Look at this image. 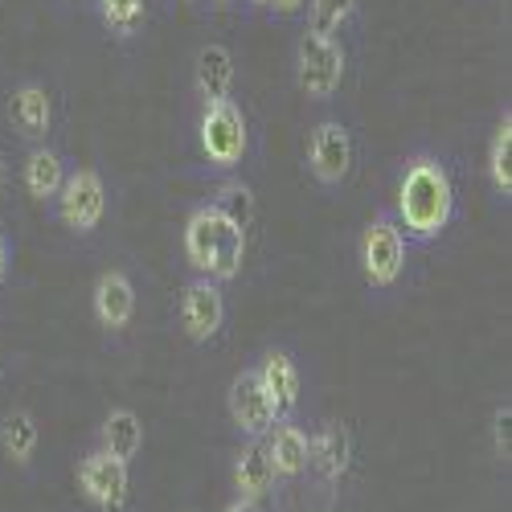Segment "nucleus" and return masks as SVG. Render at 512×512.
Masks as SVG:
<instances>
[{"label":"nucleus","mask_w":512,"mask_h":512,"mask_svg":"<svg viewBox=\"0 0 512 512\" xmlns=\"http://www.w3.org/2000/svg\"><path fill=\"white\" fill-rule=\"evenodd\" d=\"M254 373H259V386L275 410V422H287V418H300V406H304V369L287 349H267L259 361H250Z\"/></svg>","instance_id":"nucleus-10"},{"label":"nucleus","mask_w":512,"mask_h":512,"mask_svg":"<svg viewBox=\"0 0 512 512\" xmlns=\"http://www.w3.org/2000/svg\"><path fill=\"white\" fill-rule=\"evenodd\" d=\"M349 74V54L340 37H324L304 29L295 41V87L308 103H332L345 87Z\"/></svg>","instance_id":"nucleus-5"},{"label":"nucleus","mask_w":512,"mask_h":512,"mask_svg":"<svg viewBox=\"0 0 512 512\" xmlns=\"http://www.w3.org/2000/svg\"><path fill=\"white\" fill-rule=\"evenodd\" d=\"M246 5H254V9H267V0H246Z\"/></svg>","instance_id":"nucleus-31"},{"label":"nucleus","mask_w":512,"mask_h":512,"mask_svg":"<svg viewBox=\"0 0 512 512\" xmlns=\"http://www.w3.org/2000/svg\"><path fill=\"white\" fill-rule=\"evenodd\" d=\"M263 451L275 472V484H295L312 472V439H308V426H300V418L275 422L263 439Z\"/></svg>","instance_id":"nucleus-14"},{"label":"nucleus","mask_w":512,"mask_h":512,"mask_svg":"<svg viewBox=\"0 0 512 512\" xmlns=\"http://www.w3.org/2000/svg\"><path fill=\"white\" fill-rule=\"evenodd\" d=\"M390 213L398 218L410 246L443 242L459 213V185L451 164L439 152H410L398 168Z\"/></svg>","instance_id":"nucleus-1"},{"label":"nucleus","mask_w":512,"mask_h":512,"mask_svg":"<svg viewBox=\"0 0 512 512\" xmlns=\"http://www.w3.org/2000/svg\"><path fill=\"white\" fill-rule=\"evenodd\" d=\"M304 5H308V0H267V9H275L279 17H295Z\"/></svg>","instance_id":"nucleus-26"},{"label":"nucleus","mask_w":512,"mask_h":512,"mask_svg":"<svg viewBox=\"0 0 512 512\" xmlns=\"http://www.w3.org/2000/svg\"><path fill=\"white\" fill-rule=\"evenodd\" d=\"M209 5H213V9H234L238 0H209Z\"/></svg>","instance_id":"nucleus-30"},{"label":"nucleus","mask_w":512,"mask_h":512,"mask_svg":"<svg viewBox=\"0 0 512 512\" xmlns=\"http://www.w3.org/2000/svg\"><path fill=\"white\" fill-rule=\"evenodd\" d=\"M9 127H13V136L25 140V144H46L50 132H54V95L46 82H17V87L9 91Z\"/></svg>","instance_id":"nucleus-13"},{"label":"nucleus","mask_w":512,"mask_h":512,"mask_svg":"<svg viewBox=\"0 0 512 512\" xmlns=\"http://www.w3.org/2000/svg\"><path fill=\"white\" fill-rule=\"evenodd\" d=\"M197 144H201V156H205L213 177L238 173L246 152H250V119H246L242 103L238 99H222V103L201 107Z\"/></svg>","instance_id":"nucleus-4"},{"label":"nucleus","mask_w":512,"mask_h":512,"mask_svg":"<svg viewBox=\"0 0 512 512\" xmlns=\"http://www.w3.org/2000/svg\"><path fill=\"white\" fill-rule=\"evenodd\" d=\"M353 168H357V144H353L349 127L340 119L312 123V132H308V177L320 189L336 193V189L349 185Z\"/></svg>","instance_id":"nucleus-7"},{"label":"nucleus","mask_w":512,"mask_h":512,"mask_svg":"<svg viewBox=\"0 0 512 512\" xmlns=\"http://www.w3.org/2000/svg\"><path fill=\"white\" fill-rule=\"evenodd\" d=\"M177 320L193 345H213V340L226 332V320H230L226 287L205 279V275L185 279V287L177 295Z\"/></svg>","instance_id":"nucleus-9"},{"label":"nucleus","mask_w":512,"mask_h":512,"mask_svg":"<svg viewBox=\"0 0 512 512\" xmlns=\"http://www.w3.org/2000/svg\"><path fill=\"white\" fill-rule=\"evenodd\" d=\"M41 451V422L33 410L13 406L0 414V455H5L13 467H33Z\"/></svg>","instance_id":"nucleus-20"},{"label":"nucleus","mask_w":512,"mask_h":512,"mask_svg":"<svg viewBox=\"0 0 512 512\" xmlns=\"http://www.w3.org/2000/svg\"><path fill=\"white\" fill-rule=\"evenodd\" d=\"M66 173H70V160L46 140V144H29V152L21 156V168H17V181H21L29 201L50 209L58 189H62V181H66Z\"/></svg>","instance_id":"nucleus-16"},{"label":"nucleus","mask_w":512,"mask_h":512,"mask_svg":"<svg viewBox=\"0 0 512 512\" xmlns=\"http://www.w3.org/2000/svg\"><path fill=\"white\" fill-rule=\"evenodd\" d=\"M484 177L492 185V193L500 201H512V115L504 111L496 132L488 140V156H484Z\"/></svg>","instance_id":"nucleus-22"},{"label":"nucleus","mask_w":512,"mask_h":512,"mask_svg":"<svg viewBox=\"0 0 512 512\" xmlns=\"http://www.w3.org/2000/svg\"><path fill=\"white\" fill-rule=\"evenodd\" d=\"M78 496L95 512H127L132 508V467L91 447L78 459Z\"/></svg>","instance_id":"nucleus-8"},{"label":"nucleus","mask_w":512,"mask_h":512,"mask_svg":"<svg viewBox=\"0 0 512 512\" xmlns=\"http://www.w3.org/2000/svg\"><path fill=\"white\" fill-rule=\"evenodd\" d=\"M205 205H213L230 226H238L246 234H250L254 218H259V197H254L250 181H242V173H226V177L213 181L205 193Z\"/></svg>","instance_id":"nucleus-21"},{"label":"nucleus","mask_w":512,"mask_h":512,"mask_svg":"<svg viewBox=\"0 0 512 512\" xmlns=\"http://www.w3.org/2000/svg\"><path fill=\"white\" fill-rule=\"evenodd\" d=\"M54 218L62 230H70L74 238H87L103 226L107 218V181L99 168H74L70 164V173L54 197Z\"/></svg>","instance_id":"nucleus-6"},{"label":"nucleus","mask_w":512,"mask_h":512,"mask_svg":"<svg viewBox=\"0 0 512 512\" xmlns=\"http://www.w3.org/2000/svg\"><path fill=\"white\" fill-rule=\"evenodd\" d=\"M492 459L500 467H508V459H512V402L508 398L496 402V410H492Z\"/></svg>","instance_id":"nucleus-25"},{"label":"nucleus","mask_w":512,"mask_h":512,"mask_svg":"<svg viewBox=\"0 0 512 512\" xmlns=\"http://www.w3.org/2000/svg\"><path fill=\"white\" fill-rule=\"evenodd\" d=\"M95 447L132 467L144 455V418L132 406H111L95 431Z\"/></svg>","instance_id":"nucleus-18"},{"label":"nucleus","mask_w":512,"mask_h":512,"mask_svg":"<svg viewBox=\"0 0 512 512\" xmlns=\"http://www.w3.org/2000/svg\"><path fill=\"white\" fill-rule=\"evenodd\" d=\"M0 173H5V168H0Z\"/></svg>","instance_id":"nucleus-32"},{"label":"nucleus","mask_w":512,"mask_h":512,"mask_svg":"<svg viewBox=\"0 0 512 512\" xmlns=\"http://www.w3.org/2000/svg\"><path fill=\"white\" fill-rule=\"evenodd\" d=\"M5 373H9V361H5V349H0V386H5Z\"/></svg>","instance_id":"nucleus-29"},{"label":"nucleus","mask_w":512,"mask_h":512,"mask_svg":"<svg viewBox=\"0 0 512 512\" xmlns=\"http://www.w3.org/2000/svg\"><path fill=\"white\" fill-rule=\"evenodd\" d=\"M103 29L119 41H132L148 21V0H91Z\"/></svg>","instance_id":"nucleus-23"},{"label":"nucleus","mask_w":512,"mask_h":512,"mask_svg":"<svg viewBox=\"0 0 512 512\" xmlns=\"http://www.w3.org/2000/svg\"><path fill=\"white\" fill-rule=\"evenodd\" d=\"M357 267H361L365 287L377 291V295L402 287L406 267H410V242H406V234H402V226H398V218L390 209H373V218L361 226Z\"/></svg>","instance_id":"nucleus-3"},{"label":"nucleus","mask_w":512,"mask_h":512,"mask_svg":"<svg viewBox=\"0 0 512 512\" xmlns=\"http://www.w3.org/2000/svg\"><path fill=\"white\" fill-rule=\"evenodd\" d=\"M189 5H193V0H189Z\"/></svg>","instance_id":"nucleus-33"},{"label":"nucleus","mask_w":512,"mask_h":512,"mask_svg":"<svg viewBox=\"0 0 512 512\" xmlns=\"http://www.w3.org/2000/svg\"><path fill=\"white\" fill-rule=\"evenodd\" d=\"M357 13V0H308V29L324 37H340Z\"/></svg>","instance_id":"nucleus-24"},{"label":"nucleus","mask_w":512,"mask_h":512,"mask_svg":"<svg viewBox=\"0 0 512 512\" xmlns=\"http://www.w3.org/2000/svg\"><path fill=\"white\" fill-rule=\"evenodd\" d=\"M226 414L238 439H267V431L275 426V410L259 386V373L254 365H242L226 390Z\"/></svg>","instance_id":"nucleus-11"},{"label":"nucleus","mask_w":512,"mask_h":512,"mask_svg":"<svg viewBox=\"0 0 512 512\" xmlns=\"http://www.w3.org/2000/svg\"><path fill=\"white\" fill-rule=\"evenodd\" d=\"M181 254L193 275H205L226 287L246 267V230L230 226L213 205L197 201L181 230Z\"/></svg>","instance_id":"nucleus-2"},{"label":"nucleus","mask_w":512,"mask_h":512,"mask_svg":"<svg viewBox=\"0 0 512 512\" xmlns=\"http://www.w3.org/2000/svg\"><path fill=\"white\" fill-rule=\"evenodd\" d=\"M222 512H267V504H259V500H242V496H234Z\"/></svg>","instance_id":"nucleus-27"},{"label":"nucleus","mask_w":512,"mask_h":512,"mask_svg":"<svg viewBox=\"0 0 512 512\" xmlns=\"http://www.w3.org/2000/svg\"><path fill=\"white\" fill-rule=\"evenodd\" d=\"M308 439H312V472L324 484H340V480L353 472L357 443H353V431L340 418L320 422L316 431H308Z\"/></svg>","instance_id":"nucleus-15"},{"label":"nucleus","mask_w":512,"mask_h":512,"mask_svg":"<svg viewBox=\"0 0 512 512\" xmlns=\"http://www.w3.org/2000/svg\"><path fill=\"white\" fill-rule=\"evenodd\" d=\"M275 472L267 463V451H263V439H238V451L230 459V492L242 496V500H259L267 504L275 496Z\"/></svg>","instance_id":"nucleus-17"},{"label":"nucleus","mask_w":512,"mask_h":512,"mask_svg":"<svg viewBox=\"0 0 512 512\" xmlns=\"http://www.w3.org/2000/svg\"><path fill=\"white\" fill-rule=\"evenodd\" d=\"M193 87H197L201 107L234 99V54L226 46H218V41L201 46L197 50V66H193Z\"/></svg>","instance_id":"nucleus-19"},{"label":"nucleus","mask_w":512,"mask_h":512,"mask_svg":"<svg viewBox=\"0 0 512 512\" xmlns=\"http://www.w3.org/2000/svg\"><path fill=\"white\" fill-rule=\"evenodd\" d=\"M136 308H140L136 279L127 275L123 267H107V271L95 279V287H91V316H95V324H99L107 336H119V332L132 328Z\"/></svg>","instance_id":"nucleus-12"},{"label":"nucleus","mask_w":512,"mask_h":512,"mask_svg":"<svg viewBox=\"0 0 512 512\" xmlns=\"http://www.w3.org/2000/svg\"><path fill=\"white\" fill-rule=\"evenodd\" d=\"M5 283H9V238L0 234V291H5Z\"/></svg>","instance_id":"nucleus-28"}]
</instances>
